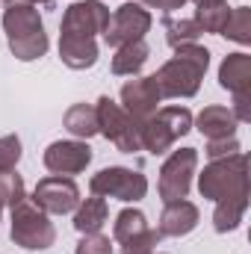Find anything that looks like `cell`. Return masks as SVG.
<instances>
[{"mask_svg":"<svg viewBox=\"0 0 251 254\" xmlns=\"http://www.w3.org/2000/svg\"><path fill=\"white\" fill-rule=\"evenodd\" d=\"M210 68V51L201 48L198 42H189L175 48V57L169 63H163V68L154 77L160 98H192L201 89V80Z\"/></svg>","mask_w":251,"mask_h":254,"instance_id":"cell-1","label":"cell"},{"mask_svg":"<svg viewBox=\"0 0 251 254\" xmlns=\"http://www.w3.org/2000/svg\"><path fill=\"white\" fill-rule=\"evenodd\" d=\"M3 33L9 42V51L21 63H36L48 54L51 42L45 33V21L36 6L30 3H9L3 12Z\"/></svg>","mask_w":251,"mask_h":254,"instance_id":"cell-2","label":"cell"},{"mask_svg":"<svg viewBox=\"0 0 251 254\" xmlns=\"http://www.w3.org/2000/svg\"><path fill=\"white\" fill-rule=\"evenodd\" d=\"M198 190L210 201H228V198H249V160L243 151L231 157L210 160L204 172L198 175Z\"/></svg>","mask_w":251,"mask_h":254,"instance_id":"cell-3","label":"cell"},{"mask_svg":"<svg viewBox=\"0 0 251 254\" xmlns=\"http://www.w3.org/2000/svg\"><path fill=\"white\" fill-rule=\"evenodd\" d=\"M12 243L27 249V252H45L54 246L57 240V228L48 219V213L33 201V198H21L12 207Z\"/></svg>","mask_w":251,"mask_h":254,"instance_id":"cell-4","label":"cell"},{"mask_svg":"<svg viewBox=\"0 0 251 254\" xmlns=\"http://www.w3.org/2000/svg\"><path fill=\"white\" fill-rule=\"evenodd\" d=\"M189 130L192 113L187 107H160L148 122L139 125V148H145L148 154H166Z\"/></svg>","mask_w":251,"mask_h":254,"instance_id":"cell-5","label":"cell"},{"mask_svg":"<svg viewBox=\"0 0 251 254\" xmlns=\"http://www.w3.org/2000/svg\"><path fill=\"white\" fill-rule=\"evenodd\" d=\"M219 86L234 95V119L240 125L251 122V57L249 54H228L219 65Z\"/></svg>","mask_w":251,"mask_h":254,"instance_id":"cell-6","label":"cell"},{"mask_svg":"<svg viewBox=\"0 0 251 254\" xmlns=\"http://www.w3.org/2000/svg\"><path fill=\"white\" fill-rule=\"evenodd\" d=\"M95 113H98V133L107 136L122 154L142 151L139 148V125L122 110V104H116L113 98L104 95V98H98Z\"/></svg>","mask_w":251,"mask_h":254,"instance_id":"cell-7","label":"cell"},{"mask_svg":"<svg viewBox=\"0 0 251 254\" xmlns=\"http://www.w3.org/2000/svg\"><path fill=\"white\" fill-rule=\"evenodd\" d=\"M89 190H92V195H101V198H119V201L136 204L148 195V178L142 172L125 169V166H110V169H101L98 175H92Z\"/></svg>","mask_w":251,"mask_h":254,"instance_id":"cell-8","label":"cell"},{"mask_svg":"<svg viewBox=\"0 0 251 254\" xmlns=\"http://www.w3.org/2000/svg\"><path fill=\"white\" fill-rule=\"evenodd\" d=\"M113 240L116 246L122 249V254H148L154 252V246L163 240L160 231H154L145 219L142 210L136 207H127L116 216V225H113Z\"/></svg>","mask_w":251,"mask_h":254,"instance_id":"cell-9","label":"cell"},{"mask_svg":"<svg viewBox=\"0 0 251 254\" xmlns=\"http://www.w3.org/2000/svg\"><path fill=\"white\" fill-rule=\"evenodd\" d=\"M198 169V151L195 148H178L169 154V160L163 163L160 169V198L169 204V201H181L187 198L192 190V175Z\"/></svg>","mask_w":251,"mask_h":254,"instance_id":"cell-10","label":"cell"},{"mask_svg":"<svg viewBox=\"0 0 251 254\" xmlns=\"http://www.w3.org/2000/svg\"><path fill=\"white\" fill-rule=\"evenodd\" d=\"M151 30V12L142 3H122L104 30V42L110 48H125L133 42H142L145 33Z\"/></svg>","mask_w":251,"mask_h":254,"instance_id":"cell-11","label":"cell"},{"mask_svg":"<svg viewBox=\"0 0 251 254\" xmlns=\"http://www.w3.org/2000/svg\"><path fill=\"white\" fill-rule=\"evenodd\" d=\"M110 24V9L101 0H80L71 3L63 15L60 24V36H77V39H98V33L104 36Z\"/></svg>","mask_w":251,"mask_h":254,"instance_id":"cell-12","label":"cell"},{"mask_svg":"<svg viewBox=\"0 0 251 254\" xmlns=\"http://www.w3.org/2000/svg\"><path fill=\"white\" fill-rule=\"evenodd\" d=\"M33 201H36L45 213L65 216V213H74V210H77V204H80V187H77L71 178L48 175V178H42V181L36 184Z\"/></svg>","mask_w":251,"mask_h":254,"instance_id":"cell-13","label":"cell"},{"mask_svg":"<svg viewBox=\"0 0 251 254\" xmlns=\"http://www.w3.org/2000/svg\"><path fill=\"white\" fill-rule=\"evenodd\" d=\"M45 169L51 175H80L86 172V166L92 163V148L83 142V139H60V142H51L45 148Z\"/></svg>","mask_w":251,"mask_h":254,"instance_id":"cell-14","label":"cell"},{"mask_svg":"<svg viewBox=\"0 0 251 254\" xmlns=\"http://www.w3.org/2000/svg\"><path fill=\"white\" fill-rule=\"evenodd\" d=\"M160 104H163V98H160V89H157L154 77L127 80L125 86H122V110H125L136 125L148 122L160 110Z\"/></svg>","mask_w":251,"mask_h":254,"instance_id":"cell-15","label":"cell"},{"mask_svg":"<svg viewBox=\"0 0 251 254\" xmlns=\"http://www.w3.org/2000/svg\"><path fill=\"white\" fill-rule=\"evenodd\" d=\"M198 222H201L198 207L187 198H181V201H169L163 207L157 231H160V237H187L198 228Z\"/></svg>","mask_w":251,"mask_h":254,"instance_id":"cell-16","label":"cell"},{"mask_svg":"<svg viewBox=\"0 0 251 254\" xmlns=\"http://www.w3.org/2000/svg\"><path fill=\"white\" fill-rule=\"evenodd\" d=\"M60 60L71 71H86L98 63V42L77 39V36H60Z\"/></svg>","mask_w":251,"mask_h":254,"instance_id":"cell-17","label":"cell"},{"mask_svg":"<svg viewBox=\"0 0 251 254\" xmlns=\"http://www.w3.org/2000/svg\"><path fill=\"white\" fill-rule=\"evenodd\" d=\"M237 119L228 107H204L195 119V127L201 136L207 139H225V136H237Z\"/></svg>","mask_w":251,"mask_h":254,"instance_id":"cell-18","label":"cell"},{"mask_svg":"<svg viewBox=\"0 0 251 254\" xmlns=\"http://www.w3.org/2000/svg\"><path fill=\"white\" fill-rule=\"evenodd\" d=\"M107 219H110V207H107V198H101V195L80 201L74 210V228L80 234H98L107 225Z\"/></svg>","mask_w":251,"mask_h":254,"instance_id":"cell-19","label":"cell"},{"mask_svg":"<svg viewBox=\"0 0 251 254\" xmlns=\"http://www.w3.org/2000/svg\"><path fill=\"white\" fill-rule=\"evenodd\" d=\"M65 130L74 136V139H92L98 133V113H95V104H74L68 107L63 116Z\"/></svg>","mask_w":251,"mask_h":254,"instance_id":"cell-20","label":"cell"},{"mask_svg":"<svg viewBox=\"0 0 251 254\" xmlns=\"http://www.w3.org/2000/svg\"><path fill=\"white\" fill-rule=\"evenodd\" d=\"M246 210H249V198H228V201H216V210H213V228L216 234H231L243 225L246 219Z\"/></svg>","mask_w":251,"mask_h":254,"instance_id":"cell-21","label":"cell"},{"mask_svg":"<svg viewBox=\"0 0 251 254\" xmlns=\"http://www.w3.org/2000/svg\"><path fill=\"white\" fill-rule=\"evenodd\" d=\"M148 45L145 39L142 42H133V45H125V48H116V57H113V74L119 77H133L139 74L145 63H148Z\"/></svg>","mask_w":251,"mask_h":254,"instance_id":"cell-22","label":"cell"},{"mask_svg":"<svg viewBox=\"0 0 251 254\" xmlns=\"http://www.w3.org/2000/svg\"><path fill=\"white\" fill-rule=\"evenodd\" d=\"M228 18H231V6H228V0L204 3V6L195 9V24L201 27V33H216V36H222Z\"/></svg>","mask_w":251,"mask_h":254,"instance_id":"cell-23","label":"cell"},{"mask_svg":"<svg viewBox=\"0 0 251 254\" xmlns=\"http://www.w3.org/2000/svg\"><path fill=\"white\" fill-rule=\"evenodd\" d=\"M163 30H166V42H169L172 48L198 42V36H201V27L195 24V18H175V15H166V18H163Z\"/></svg>","mask_w":251,"mask_h":254,"instance_id":"cell-24","label":"cell"},{"mask_svg":"<svg viewBox=\"0 0 251 254\" xmlns=\"http://www.w3.org/2000/svg\"><path fill=\"white\" fill-rule=\"evenodd\" d=\"M222 36H228V39L237 42V45H251V9L249 6L231 9V18H228Z\"/></svg>","mask_w":251,"mask_h":254,"instance_id":"cell-25","label":"cell"},{"mask_svg":"<svg viewBox=\"0 0 251 254\" xmlns=\"http://www.w3.org/2000/svg\"><path fill=\"white\" fill-rule=\"evenodd\" d=\"M24 195H27V190H24V178H21L15 169H0V204L15 207Z\"/></svg>","mask_w":251,"mask_h":254,"instance_id":"cell-26","label":"cell"},{"mask_svg":"<svg viewBox=\"0 0 251 254\" xmlns=\"http://www.w3.org/2000/svg\"><path fill=\"white\" fill-rule=\"evenodd\" d=\"M113 240L104 237L101 231L98 234H83V240L77 243V252L74 254H113Z\"/></svg>","mask_w":251,"mask_h":254,"instance_id":"cell-27","label":"cell"},{"mask_svg":"<svg viewBox=\"0 0 251 254\" xmlns=\"http://www.w3.org/2000/svg\"><path fill=\"white\" fill-rule=\"evenodd\" d=\"M18 160H21V139L0 136V169H15Z\"/></svg>","mask_w":251,"mask_h":254,"instance_id":"cell-28","label":"cell"},{"mask_svg":"<svg viewBox=\"0 0 251 254\" xmlns=\"http://www.w3.org/2000/svg\"><path fill=\"white\" fill-rule=\"evenodd\" d=\"M237 151H240V139H237V136H225V139H207V148H204V154H207L210 160L231 157V154H237Z\"/></svg>","mask_w":251,"mask_h":254,"instance_id":"cell-29","label":"cell"},{"mask_svg":"<svg viewBox=\"0 0 251 254\" xmlns=\"http://www.w3.org/2000/svg\"><path fill=\"white\" fill-rule=\"evenodd\" d=\"M145 6H151V9H163L166 15H172L175 9H184L189 0H142Z\"/></svg>","mask_w":251,"mask_h":254,"instance_id":"cell-30","label":"cell"},{"mask_svg":"<svg viewBox=\"0 0 251 254\" xmlns=\"http://www.w3.org/2000/svg\"><path fill=\"white\" fill-rule=\"evenodd\" d=\"M9 3H30V6H36V3H48V0H6V6Z\"/></svg>","mask_w":251,"mask_h":254,"instance_id":"cell-31","label":"cell"},{"mask_svg":"<svg viewBox=\"0 0 251 254\" xmlns=\"http://www.w3.org/2000/svg\"><path fill=\"white\" fill-rule=\"evenodd\" d=\"M195 6H204V3H219V0H192Z\"/></svg>","mask_w":251,"mask_h":254,"instance_id":"cell-32","label":"cell"},{"mask_svg":"<svg viewBox=\"0 0 251 254\" xmlns=\"http://www.w3.org/2000/svg\"><path fill=\"white\" fill-rule=\"evenodd\" d=\"M0 213H3V204H0Z\"/></svg>","mask_w":251,"mask_h":254,"instance_id":"cell-33","label":"cell"},{"mask_svg":"<svg viewBox=\"0 0 251 254\" xmlns=\"http://www.w3.org/2000/svg\"><path fill=\"white\" fill-rule=\"evenodd\" d=\"M148 254H154V252H148ZM157 254H160V252H157Z\"/></svg>","mask_w":251,"mask_h":254,"instance_id":"cell-34","label":"cell"}]
</instances>
